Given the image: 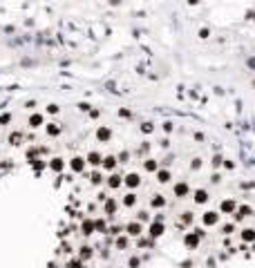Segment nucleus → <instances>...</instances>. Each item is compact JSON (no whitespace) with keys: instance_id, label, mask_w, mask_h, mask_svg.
<instances>
[{"instance_id":"obj_6","label":"nucleus","mask_w":255,"mask_h":268,"mask_svg":"<svg viewBox=\"0 0 255 268\" xmlns=\"http://www.w3.org/2000/svg\"><path fill=\"white\" fill-rule=\"evenodd\" d=\"M67 268H81V261H70V264H67Z\"/></svg>"},{"instance_id":"obj_1","label":"nucleus","mask_w":255,"mask_h":268,"mask_svg":"<svg viewBox=\"0 0 255 268\" xmlns=\"http://www.w3.org/2000/svg\"><path fill=\"white\" fill-rule=\"evenodd\" d=\"M128 232H130V235H139V232H141V226L139 224H130L128 226Z\"/></svg>"},{"instance_id":"obj_3","label":"nucleus","mask_w":255,"mask_h":268,"mask_svg":"<svg viewBox=\"0 0 255 268\" xmlns=\"http://www.w3.org/2000/svg\"><path fill=\"white\" fill-rule=\"evenodd\" d=\"M150 230H152V237H159V235H161V230H163V228H161L159 224H155V226H152V228H150Z\"/></svg>"},{"instance_id":"obj_5","label":"nucleus","mask_w":255,"mask_h":268,"mask_svg":"<svg viewBox=\"0 0 255 268\" xmlns=\"http://www.w3.org/2000/svg\"><path fill=\"white\" fill-rule=\"evenodd\" d=\"M90 255H92V250H90V248H83V253H81V257H83V259H87V257H90Z\"/></svg>"},{"instance_id":"obj_2","label":"nucleus","mask_w":255,"mask_h":268,"mask_svg":"<svg viewBox=\"0 0 255 268\" xmlns=\"http://www.w3.org/2000/svg\"><path fill=\"white\" fill-rule=\"evenodd\" d=\"M204 221H206V224H215V221H217V215H215V212H208L206 217H204Z\"/></svg>"},{"instance_id":"obj_4","label":"nucleus","mask_w":255,"mask_h":268,"mask_svg":"<svg viewBox=\"0 0 255 268\" xmlns=\"http://www.w3.org/2000/svg\"><path fill=\"white\" fill-rule=\"evenodd\" d=\"M242 237H244L246 241H251V239H255V232L253 230H244V235H242Z\"/></svg>"}]
</instances>
